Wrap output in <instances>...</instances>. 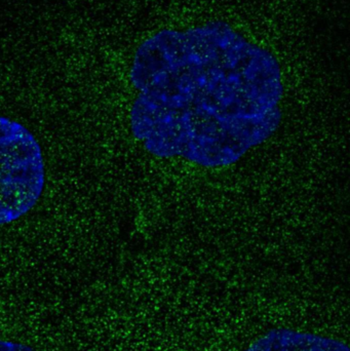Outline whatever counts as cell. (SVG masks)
Masks as SVG:
<instances>
[{"instance_id":"1","label":"cell","mask_w":350,"mask_h":351,"mask_svg":"<svg viewBox=\"0 0 350 351\" xmlns=\"http://www.w3.org/2000/svg\"><path fill=\"white\" fill-rule=\"evenodd\" d=\"M129 80L132 134L155 158L227 168L283 119L281 64L226 21L150 35L134 53Z\"/></svg>"},{"instance_id":"2","label":"cell","mask_w":350,"mask_h":351,"mask_svg":"<svg viewBox=\"0 0 350 351\" xmlns=\"http://www.w3.org/2000/svg\"><path fill=\"white\" fill-rule=\"evenodd\" d=\"M45 185L42 150L32 133L0 115V226L28 214Z\"/></svg>"},{"instance_id":"3","label":"cell","mask_w":350,"mask_h":351,"mask_svg":"<svg viewBox=\"0 0 350 351\" xmlns=\"http://www.w3.org/2000/svg\"><path fill=\"white\" fill-rule=\"evenodd\" d=\"M242 351H350L341 340L310 332L275 329Z\"/></svg>"},{"instance_id":"4","label":"cell","mask_w":350,"mask_h":351,"mask_svg":"<svg viewBox=\"0 0 350 351\" xmlns=\"http://www.w3.org/2000/svg\"><path fill=\"white\" fill-rule=\"evenodd\" d=\"M0 351H36L26 344L20 342L0 340Z\"/></svg>"}]
</instances>
